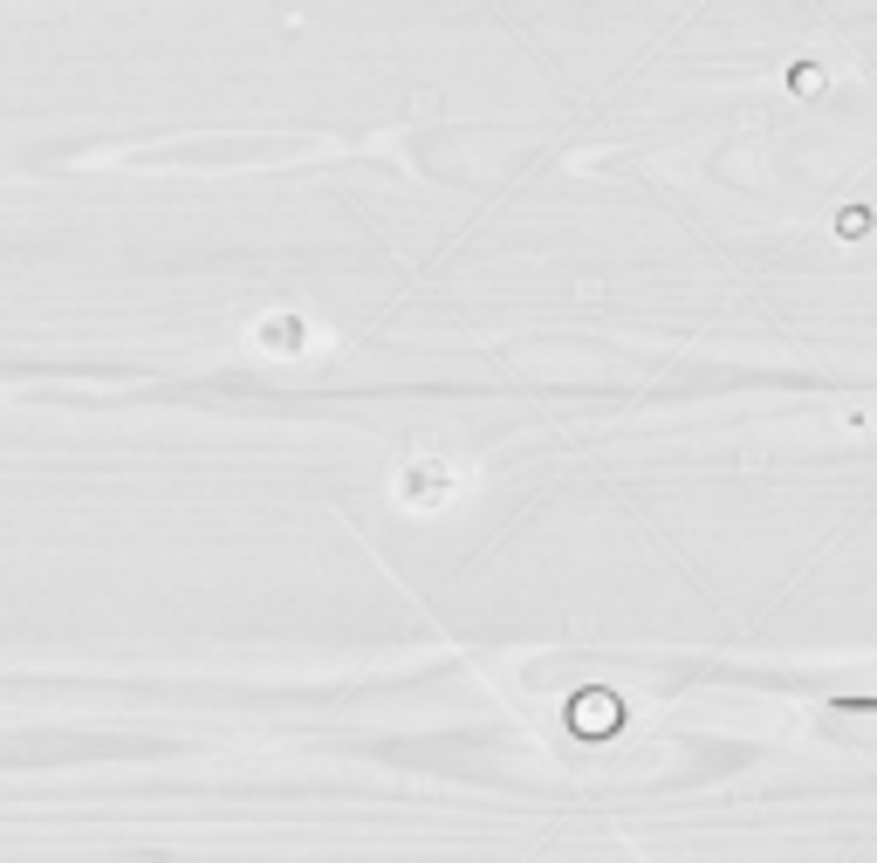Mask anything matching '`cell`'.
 Instances as JSON below:
<instances>
[{"label": "cell", "mask_w": 877, "mask_h": 863, "mask_svg": "<svg viewBox=\"0 0 877 863\" xmlns=\"http://www.w3.org/2000/svg\"><path fill=\"white\" fill-rule=\"evenodd\" d=\"M577 706H583V712H577L583 727H610V720H618V699H596V692H590V699H577Z\"/></svg>", "instance_id": "6da1fadb"}]
</instances>
